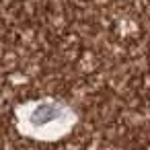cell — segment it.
<instances>
[{
  "instance_id": "6da1fadb",
  "label": "cell",
  "mask_w": 150,
  "mask_h": 150,
  "mask_svg": "<svg viewBox=\"0 0 150 150\" xmlns=\"http://www.w3.org/2000/svg\"><path fill=\"white\" fill-rule=\"evenodd\" d=\"M17 129L37 142H56L66 138L78 123L76 111L60 99H33L15 109Z\"/></svg>"
}]
</instances>
